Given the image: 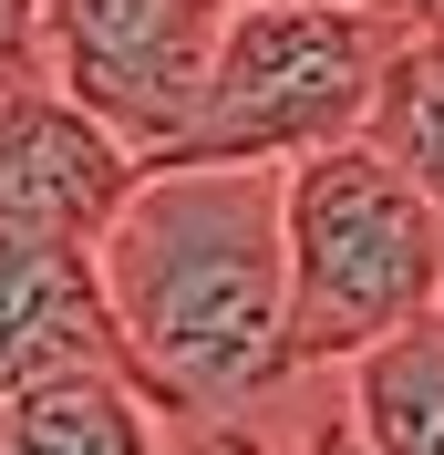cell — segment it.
<instances>
[{
  "mask_svg": "<svg viewBox=\"0 0 444 455\" xmlns=\"http://www.w3.org/2000/svg\"><path fill=\"white\" fill-rule=\"evenodd\" d=\"M289 166L166 156L124 187L93 238V290L114 321V363L166 425L249 414L289 383Z\"/></svg>",
  "mask_w": 444,
  "mask_h": 455,
  "instance_id": "obj_1",
  "label": "cell"
},
{
  "mask_svg": "<svg viewBox=\"0 0 444 455\" xmlns=\"http://www.w3.org/2000/svg\"><path fill=\"white\" fill-rule=\"evenodd\" d=\"M279 218H289V372H341L383 331L444 311V207L361 135L289 156Z\"/></svg>",
  "mask_w": 444,
  "mask_h": 455,
  "instance_id": "obj_2",
  "label": "cell"
},
{
  "mask_svg": "<svg viewBox=\"0 0 444 455\" xmlns=\"http://www.w3.org/2000/svg\"><path fill=\"white\" fill-rule=\"evenodd\" d=\"M392 42H403V21L352 11V0H238L218 31V62H207V104L176 156L289 166V156L352 145Z\"/></svg>",
  "mask_w": 444,
  "mask_h": 455,
  "instance_id": "obj_3",
  "label": "cell"
},
{
  "mask_svg": "<svg viewBox=\"0 0 444 455\" xmlns=\"http://www.w3.org/2000/svg\"><path fill=\"white\" fill-rule=\"evenodd\" d=\"M238 0H42L52 93L104 124L124 156L166 166L207 104V62Z\"/></svg>",
  "mask_w": 444,
  "mask_h": 455,
  "instance_id": "obj_4",
  "label": "cell"
},
{
  "mask_svg": "<svg viewBox=\"0 0 444 455\" xmlns=\"http://www.w3.org/2000/svg\"><path fill=\"white\" fill-rule=\"evenodd\" d=\"M135 176H145V156H124L73 93H52V84L0 93V238L93 249Z\"/></svg>",
  "mask_w": 444,
  "mask_h": 455,
  "instance_id": "obj_5",
  "label": "cell"
},
{
  "mask_svg": "<svg viewBox=\"0 0 444 455\" xmlns=\"http://www.w3.org/2000/svg\"><path fill=\"white\" fill-rule=\"evenodd\" d=\"M114 363V321L93 290V249H42L0 238V394H21L42 372Z\"/></svg>",
  "mask_w": 444,
  "mask_h": 455,
  "instance_id": "obj_6",
  "label": "cell"
},
{
  "mask_svg": "<svg viewBox=\"0 0 444 455\" xmlns=\"http://www.w3.org/2000/svg\"><path fill=\"white\" fill-rule=\"evenodd\" d=\"M0 455H176V435L124 383V363H73L0 394Z\"/></svg>",
  "mask_w": 444,
  "mask_h": 455,
  "instance_id": "obj_7",
  "label": "cell"
},
{
  "mask_svg": "<svg viewBox=\"0 0 444 455\" xmlns=\"http://www.w3.org/2000/svg\"><path fill=\"white\" fill-rule=\"evenodd\" d=\"M341 414L372 455H444V311L341 363Z\"/></svg>",
  "mask_w": 444,
  "mask_h": 455,
  "instance_id": "obj_8",
  "label": "cell"
},
{
  "mask_svg": "<svg viewBox=\"0 0 444 455\" xmlns=\"http://www.w3.org/2000/svg\"><path fill=\"white\" fill-rule=\"evenodd\" d=\"M361 145L444 207V31H403L392 42L383 84H372V114H361Z\"/></svg>",
  "mask_w": 444,
  "mask_h": 455,
  "instance_id": "obj_9",
  "label": "cell"
},
{
  "mask_svg": "<svg viewBox=\"0 0 444 455\" xmlns=\"http://www.w3.org/2000/svg\"><path fill=\"white\" fill-rule=\"evenodd\" d=\"M52 84V52H42V0H0V93Z\"/></svg>",
  "mask_w": 444,
  "mask_h": 455,
  "instance_id": "obj_10",
  "label": "cell"
},
{
  "mask_svg": "<svg viewBox=\"0 0 444 455\" xmlns=\"http://www.w3.org/2000/svg\"><path fill=\"white\" fill-rule=\"evenodd\" d=\"M289 455H372V445L352 435V414H341V372H331V394L310 403V425H300V445H289Z\"/></svg>",
  "mask_w": 444,
  "mask_h": 455,
  "instance_id": "obj_11",
  "label": "cell"
},
{
  "mask_svg": "<svg viewBox=\"0 0 444 455\" xmlns=\"http://www.w3.org/2000/svg\"><path fill=\"white\" fill-rule=\"evenodd\" d=\"M352 11H383L403 31H444V0H352Z\"/></svg>",
  "mask_w": 444,
  "mask_h": 455,
  "instance_id": "obj_12",
  "label": "cell"
}]
</instances>
